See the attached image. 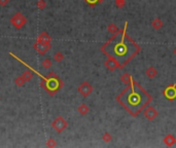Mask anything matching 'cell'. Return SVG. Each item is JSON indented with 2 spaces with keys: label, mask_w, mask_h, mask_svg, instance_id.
Instances as JSON below:
<instances>
[{
  "label": "cell",
  "mask_w": 176,
  "mask_h": 148,
  "mask_svg": "<svg viewBox=\"0 0 176 148\" xmlns=\"http://www.w3.org/2000/svg\"><path fill=\"white\" fill-rule=\"evenodd\" d=\"M10 24L15 27L16 29L20 30L23 27H25L27 24V18L22 12H17L10 18Z\"/></svg>",
  "instance_id": "cell-1"
},
{
  "label": "cell",
  "mask_w": 176,
  "mask_h": 148,
  "mask_svg": "<svg viewBox=\"0 0 176 148\" xmlns=\"http://www.w3.org/2000/svg\"><path fill=\"white\" fill-rule=\"evenodd\" d=\"M67 126H68V122H67L62 116H58L57 118H55L52 122V128L59 134L62 133Z\"/></svg>",
  "instance_id": "cell-2"
},
{
  "label": "cell",
  "mask_w": 176,
  "mask_h": 148,
  "mask_svg": "<svg viewBox=\"0 0 176 148\" xmlns=\"http://www.w3.org/2000/svg\"><path fill=\"white\" fill-rule=\"evenodd\" d=\"M93 90L94 88L92 87V84L88 81H83V83H80V85L77 88L78 93H79L83 97H85V98L90 96L91 94L93 93Z\"/></svg>",
  "instance_id": "cell-3"
},
{
  "label": "cell",
  "mask_w": 176,
  "mask_h": 148,
  "mask_svg": "<svg viewBox=\"0 0 176 148\" xmlns=\"http://www.w3.org/2000/svg\"><path fill=\"white\" fill-rule=\"evenodd\" d=\"M51 47H52V44L51 43H42V42H35L33 44V48L35 50H36L37 53H39V55H45L48 50H51Z\"/></svg>",
  "instance_id": "cell-4"
},
{
  "label": "cell",
  "mask_w": 176,
  "mask_h": 148,
  "mask_svg": "<svg viewBox=\"0 0 176 148\" xmlns=\"http://www.w3.org/2000/svg\"><path fill=\"white\" fill-rule=\"evenodd\" d=\"M104 65L108 70H110V71H114V70H116L118 68H121V65L120 64V62L116 60L115 58L111 57V56L105 61Z\"/></svg>",
  "instance_id": "cell-5"
},
{
  "label": "cell",
  "mask_w": 176,
  "mask_h": 148,
  "mask_svg": "<svg viewBox=\"0 0 176 148\" xmlns=\"http://www.w3.org/2000/svg\"><path fill=\"white\" fill-rule=\"evenodd\" d=\"M164 96L166 97L168 100L173 101L176 98V84L172 83V84L168 85L164 91Z\"/></svg>",
  "instance_id": "cell-6"
},
{
  "label": "cell",
  "mask_w": 176,
  "mask_h": 148,
  "mask_svg": "<svg viewBox=\"0 0 176 148\" xmlns=\"http://www.w3.org/2000/svg\"><path fill=\"white\" fill-rule=\"evenodd\" d=\"M143 114H144V116L147 118L148 120H155L157 116L159 115V112H158V110H157L155 107H153V106H150V107H147L145 110H144V112H143Z\"/></svg>",
  "instance_id": "cell-7"
},
{
  "label": "cell",
  "mask_w": 176,
  "mask_h": 148,
  "mask_svg": "<svg viewBox=\"0 0 176 148\" xmlns=\"http://www.w3.org/2000/svg\"><path fill=\"white\" fill-rule=\"evenodd\" d=\"M37 42H42V43H51L52 42V37L51 35H48L47 32H41L36 39Z\"/></svg>",
  "instance_id": "cell-8"
},
{
  "label": "cell",
  "mask_w": 176,
  "mask_h": 148,
  "mask_svg": "<svg viewBox=\"0 0 176 148\" xmlns=\"http://www.w3.org/2000/svg\"><path fill=\"white\" fill-rule=\"evenodd\" d=\"M163 142H164V144L166 145V146L171 147L176 143V138H175L174 135H172V134H168V135H166L164 137Z\"/></svg>",
  "instance_id": "cell-9"
},
{
  "label": "cell",
  "mask_w": 176,
  "mask_h": 148,
  "mask_svg": "<svg viewBox=\"0 0 176 148\" xmlns=\"http://www.w3.org/2000/svg\"><path fill=\"white\" fill-rule=\"evenodd\" d=\"M145 75L148 77V78H150V79H153V78H155V77L158 75V70H157L155 67H153V66H150V67H148L147 69H146V71H145Z\"/></svg>",
  "instance_id": "cell-10"
},
{
  "label": "cell",
  "mask_w": 176,
  "mask_h": 148,
  "mask_svg": "<svg viewBox=\"0 0 176 148\" xmlns=\"http://www.w3.org/2000/svg\"><path fill=\"white\" fill-rule=\"evenodd\" d=\"M163 26H164V23L160 18L153 19V22H151V27H153L155 30H160L161 28H163Z\"/></svg>",
  "instance_id": "cell-11"
},
{
  "label": "cell",
  "mask_w": 176,
  "mask_h": 148,
  "mask_svg": "<svg viewBox=\"0 0 176 148\" xmlns=\"http://www.w3.org/2000/svg\"><path fill=\"white\" fill-rule=\"evenodd\" d=\"M121 80L123 81V83H125L126 85H128V87L132 85V82H133V78H132L131 75L128 74V73H125V74L121 75Z\"/></svg>",
  "instance_id": "cell-12"
},
{
  "label": "cell",
  "mask_w": 176,
  "mask_h": 148,
  "mask_svg": "<svg viewBox=\"0 0 176 148\" xmlns=\"http://www.w3.org/2000/svg\"><path fill=\"white\" fill-rule=\"evenodd\" d=\"M77 111L80 115H86L90 112V108H89V106L86 104H82L78 106Z\"/></svg>",
  "instance_id": "cell-13"
},
{
  "label": "cell",
  "mask_w": 176,
  "mask_h": 148,
  "mask_svg": "<svg viewBox=\"0 0 176 148\" xmlns=\"http://www.w3.org/2000/svg\"><path fill=\"white\" fill-rule=\"evenodd\" d=\"M22 76L24 77V79L26 80V81H30V80L33 78V71L32 70H26V71H24L23 73H22Z\"/></svg>",
  "instance_id": "cell-14"
},
{
  "label": "cell",
  "mask_w": 176,
  "mask_h": 148,
  "mask_svg": "<svg viewBox=\"0 0 176 148\" xmlns=\"http://www.w3.org/2000/svg\"><path fill=\"white\" fill-rule=\"evenodd\" d=\"M107 30L110 34H115V33H118V32L120 31V30H118V26H116L115 24H113V23L109 24V25L107 26Z\"/></svg>",
  "instance_id": "cell-15"
},
{
  "label": "cell",
  "mask_w": 176,
  "mask_h": 148,
  "mask_svg": "<svg viewBox=\"0 0 176 148\" xmlns=\"http://www.w3.org/2000/svg\"><path fill=\"white\" fill-rule=\"evenodd\" d=\"M15 83H16V85L19 88H21V87H24V84L26 83V80L24 79V77L22 76H18V77H16L15 78Z\"/></svg>",
  "instance_id": "cell-16"
},
{
  "label": "cell",
  "mask_w": 176,
  "mask_h": 148,
  "mask_svg": "<svg viewBox=\"0 0 176 148\" xmlns=\"http://www.w3.org/2000/svg\"><path fill=\"white\" fill-rule=\"evenodd\" d=\"M65 59L64 55L61 52H57L55 55H54V60H55L56 62H58V63H60V62H62Z\"/></svg>",
  "instance_id": "cell-17"
},
{
  "label": "cell",
  "mask_w": 176,
  "mask_h": 148,
  "mask_svg": "<svg viewBox=\"0 0 176 148\" xmlns=\"http://www.w3.org/2000/svg\"><path fill=\"white\" fill-rule=\"evenodd\" d=\"M42 67L44 69H48V68H51L52 67V65H53V62H52V60L51 59H45V60H43L42 61Z\"/></svg>",
  "instance_id": "cell-18"
},
{
  "label": "cell",
  "mask_w": 176,
  "mask_h": 148,
  "mask_svg": "<svg viewBox=\"0 0 176 148\" xmlns=\"http://www.w3.org/2000/svg\"><path fill=\"white\" fill-rule=\"evenodd\" d=\"M45 146L47 147H50V148H53V147H56L57 146V141L55 139L53 138H50L47 141V144H45Z\"/></svg>",
  "instance_id": "cell-19"
},
{
  "label": "cell",
  "mask_w": 176,
  "mask_h": 148,
  "mask_svg": "<svg viewBox=\"0 0 176 148\" xmlns=\"http://www.w3.org/2000/svg\"><path fill=\"white\" fill-rule=\"evenodd\" d=\"M36 6H37V9H38L42 10V9H44L45 7H47V2H45L44 0H38L37 3H36Z\"/></svg>",
  "instance_id": "cell-20"
},
{
  "label": "cell",
  "mask_w": 176,
  "mask_h": 148,
  "mask_svg": "<svg viewBox=\"0 0 176 148\" xmlns=\"http://www.w3.org/2000/svg\"><path fill=\"white\" fill-rule=\"evenodd\" d=\"M102 140H103L105 143H108V142H110L112 140V136L106 132V133H104L103 135H102Z\"/></svg>",
  "instance_id": "cell-21"
},
{
  "label": "cell",
  "mask_w": 176,
  "mask_h": 148,
  "mask_svg": "<svg viewBox=\"0 0 176 148\" xmlns=\"http://www.w3.org/2000/svg\"><path fill=\"white\" fill-rule=\"evenodd\" d=\"M126 5V0H115V6L118 9H124Z\"/></svg>",
  "instance_id": "cell-22"
},
{
  "label": "cell",
  "mask_w": 176,
  "mask_h": 148,
  "mask_svg": "<svg viewBox=\"0 0 176 148\" xmlns=\"http://www.w3.org/2000/svg\"><path fill=\"white\" fill-rule=\"evenodd\" d=\"M104 0H86V2L88 4H90L91 6H95V5H96L97 3H101V2H103Z\"/></svg>",
  "instance_id": "cell-23"
},
{
  "label": "cell",
  "mask_w": 176,
  "mask_h": 148,
  "mask_svg": "<svg viewBox=\"0 0 176 148\" xmlns=\"http://www.w3.org/2000/svg\"><path fill=\"white\" fill-rule=\"evenodd\" d=\"M9 2V0H0V6H5Z\"/></svg>",
  "instance_id": "cell-24"
},
{
  "label": "cell",
  "mask_w": 176,
  "mask_h": 148,
  "mask_svg": "<svg viewBox=\"0 0 176 148\" xmlns=\"http://www.w3.org/2000/svg\"><path fill=\"white\" fill-rule=\"evenodd\" d=\"M174 53H175V55H176V48H175V50H174Z\"/></svg>",
  "instance_id": "cell-25"
}]
</instances>
